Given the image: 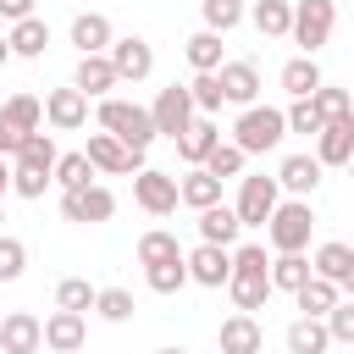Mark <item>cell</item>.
I'll return each mask as SVG.
<instances>
[{"instance_id":"12","label":"cell","mask_w":354,"mask_h":354,"mask_svg":"<svg viewBox=\"0 0 354 354\" xmlns=\"http://www.w3.org/2000/svg\"><path fill=\"white\" fill-rule=\"evenodd\" d=\"M44 348V321L33 310H11L0 321V354H39Z\"/></svg>"},{"instance_id":"39","label":"cell","mask_w":354,"mask_h":354,"mask_svg":"<svg viewBox=\"0 0 354 354\" xmlns=\"http://www.w3.org/2000/svg\"><path fill=\"white\" fill-rule=\"evenodd\" d=\"M55 183H61V194H66V188H88V183H94V166H88V155H83V149L61 155V160H55Z\"/></svg>"},{"instance_id":"14","label":"cell","mask_w":354,"mask_h":354,"mask_svg":"<svg viewBox=\"0 0 354 354\" xmlns=\"http://www.w3.org/2000/svg\"><path fill=\"white\" fill-rule=\"evenodd\" d=\"M221 100H232V105H260V66L254 61H221Z\"/></svg>"},{"instance_id":"18","label":"cell","mask_w":354,"mask_h":354,"mask_svg":"<svg viewBox=\"0 0 354 354\" xmlns=\"http://www.w3.org/2000/svg\"><path fill=\"white\" fill-rule=\"evenodd\" d=\"M72 44H77V55H105V50L116 44L111 17H105V11H83V17H72Z\"/></svg>"},{"instance_id":"37","label":"cell","mask_w":354,"mask_h":354,"mask_svg":"<svg viewBox=\"0 0 354 354\" xmlns=\"http://www.w3.org/2000/svg\"><path fill=\"white\" fill-rule=\"evenodd\" d=\"M188 100H194V111H199V116H216V111L227 105V100H221V77H216V72H194Z\"/></svg>"},{"instance_id":"28","label":"cell","mask_w":354,"mask_h":354,"mask_svg":"<svg viewBox=\"0 0 354 354\" xmlns=\"http://www.w3.org/2000/svg\"><path fill=\"white\" fill-rule=\"evenodd\" d=\"M326 77H321V66H315V55H293L288 66H282V88L293 94V100H310L315 88H321Z\"/></svg>"},{"instance_id":"48","label":"cell","mask_w":354,"mask_h":354,"mask_svg":"<svg viewBox=\"0 0 354 354\" xmlns=\"http://www.w3.org/2000/svg\"><path fill=\"white\" fill-rule=\"evenodd\" d=\"M326 332H332V343H354V299H337L326 310Z\"/></svg>"},{"instance_id":"33","label":"cell","mask_w":354,"mask_h":354,"mask_svg":"<svg viewBox=\"0 0 354 354\" xmlns=\"http://www.w3.org/2000/svg\"><path fill=\"white\" fill-rule=\"evenodd\" d=\"M293 299H299V310H304V315L326 321V310H332V304H337L343 293H337V282H326V277H310V282H304V288H299Z\"/></svg>"},{"instance_id":"54","label":"cell","mask_w":354,"mask_h":354,"mask_svg":"<svg viewBox=\"0 0 354 354\" xmlns=\"http://www.w3.org/2000/svg\"><path fill=\"white\" fill-rule=\"evenodd\" d=\"M155 354H188V348H155Z\"/></svg>"},{"instance_id":"16","label":"cell","mask_w":354,"mask_h":354,"mask_svg":"<svg viewBox=\"0 0 354 354\" xmlns=\"http://www.w3.org/2000/svg\"><path fill=\"white\" fill-rule=\"evenodd\" d=\"M315 160H321V166H348V160H354V111L337 116V122H326V127L315 133Z\"/></svg>"},{"instance_id":"43","label":"cell","mask_w":354,"mask_h":354,"mask_svg":"<svg viewBox=\"0 0 354 354\" xmlns=\"http://www.w3.org/2000/svg\"><path fill=\"white\" fill-rule=\"evenodd\" d=\"M310 105L321 111V122H337V116H348V111H354V100H348V88H332V83H321V88L310 94Z\"/></svg>"},{"instance_id":"13","label":"cell","mask_w":354,"mask_h":354,"mask_svg":"<svg viewBox=\"0 0 354 354\" xmlns=\"http://www.w3.org/2000/svg\"><path fill=\"white\" fill-rule=\"evenodd\" d=\"M83 343H88V315H77V310L44 315V348L50 354H77Z\"/></svg>"},{"instance_id":"8","label":"cell","mask_w":354,"mask_h":354,"mask_svg":"<svg viewBox=\"0 0 354 354\" xmlns=\"http://www.w3.org/2000/svg\"><path fill=\"white\" fill-rule=\"evenodd\" d=\"M183 266H188V282H199V288H227V277H232V249L194 243V249H183Z\"/></svg>"},{"instance_id":"35","label":"cell","mask_w":354,"mask_h":354,"mask_svg":"<svg viewBox=\"0 0 354 354\" xmlns=\"http://www.w3.org/2000/svg\"><path fill=\"white\" fill-rule=\"evenodd\" d=\"M183 254V243H177V232H166V227H149L144 238H138V266H160V260H177Z\"/></svg>"},{"instance_id":"49","label":"cell","mask_w":354,"mask_h":354,"mask_svg":"<svg viewBox=\"0 0 354 354\" xmlns=\"http://www.w3.org/2000/svg\"><path fill=\"white\" fill-rule=\"evenodd\" d=\"M22 138H28V133H17V127L0 116V160H6V155H17V149H22Z\"/></svg>"},{"instance_id":"3","label":"cell","mask_w":354,"mask_h":354,"mask_svg":"<svg viewBox=\"0 0 354 354\" xmlns=\"http://www.w3.org/2000/svg\"><path fill=\"white\" fill-rule=\"evenodd\" d=\"M282 133H288V116H282L277 105H249V111L232 122V144H238L243 155H266V149H277Z\"/></svg>"},{"instance_id":"52","label":"cell","mask_w":354,"mask_h":354,"mask_svg":"<svg viewBox=\"0 0 354 354\" xmlns=\"http://www.w3.org/2000/svg\"><path fill=\"white\" fill-rule=\"evenodd\" d=\"M6 194H11V166L0 160V199H6Z\"/></svg>"},{"instance_id":"19","label":"cell","mask_w":354,"mask_h":354,"mask_svg":"<svg viewBox=\"0 0 354 354\" xmlns=\"http://www.w3.org/2000/svg\"><path fill=\"white\" fill-rule=\"evenodd\" d=\"M116 83H122V77H116L111 55H77V72H72V88H77V94L100 100V94H111Z\"/></svg>"},{"instance_id":"21","label":"cell","mask_w":354,"mask_h":354,"mask_svg":"<svg viewBox=\"0 0 354 354\" xmlns=\"http://www.w3.org/2000/svg\"><path fill=\"white\" fill-rule=\"evenodd\" d=\"M321 171H326V166H321L315 155H288V160L277 166V188H288L293 199H304V194L321 188Z\"/></svg>"},{"instance_id":"23","label":"cell","mask_w":354,"mask_h":354,"mask_svg":"<svg viewBox=\"0 0 354 354\" xmlns=\"http://www.w3.org/2000/svg\"><path fill=\"white\" fill-rule=\"evenodd\" d=\"M6 44H11V55H28V61H39V55L50 50V22H44V17H22V22H11Z\"/></svg>"},{"instance_id":"56","label":"cell","mask_w":354,"mask_h":354,"mask_svg":"<svg viewBox=\"0 0 354 354\" xmlns=\"http://www.w3.org/2000/svg\"><path fill=\"white\" fill-rule=\"evenodd\" d=\"M0 221H6V210H0Z\"/></svg>"},{"instance_id":"46","label":"cell","mask_w":354,"mask_h":354,"mask_svg":"<svg viewBox=\"0 0 354 354\" xmlns=\"http://www.w3.org/2000/svg\"><path fill=\"white\" fill-rule=\"evenodd\" d=\"M55 177L50 171H28V166H11V194H22V199H44V188H50Z\"/></svg>"},{"instance_id":"38","label":"cell","mask_w":354,"mask_h":354,"mask_svg":"<svg viewBox=\"0 0 354 354\" xmlns=\"http://www.w3.org/2000/svg\"><path fill=\"white\" fill-rule=\"evenodd\" d=\"M243 160H249V155H243L238 144H216V149L205 155V171H210L216 183H227V177H243Z\"/></svg>"},{"instance_id":"17","label":"cell","mask_w":354,"mask_h":354,"mask_svg":"<svg viewBox=\"0 0 354 354\" xmlns=\"http://www.w3.org/2000/svg\"><path fill=\"white\" fill-rule=\"evenodd\" d=\"M216 348H221V354H260V348H266V332H260V321H254V315H243V310H238V315H227V321H221Z\"/></svg>"},{"instance_id":"5","label":"cell","mask_w":354,"mask_h":354,"mask_svg":"<svg viewBox=\"0 0 354 354\" xmlns=\"http://www.w3.org/2000/svg\"><path fill=\"white\" fill-rule=\"evenodd\" d=\"M277 205H282V188H277V177H243V183H238V199H232V210H238V221H243V227H266Z\"/></svg>"},{"instance_id":"51","label":"cell","mask_w":354,"mask_h":354,"mask_svg":"<svg viewBox=\"0 0 354 354\" xmlns=\"http://www.w3.org/2000/svg\"><path fill=\"white\" fill-rule=\"evenodd\" d=\"M337 293H343V299H354V266H348V277L337 282Z\"/></svg>"},{"instance_id":"40","label":"cell","mask_w":354,"mask_h":354,"mask_svg":"<svg viewBox=\"0 0 354 354\" xmlns=\"http://www.w3.org/2000/svg\"><path fill=\"white\" fill-rule=\"evenodd\" d=\"M144 282H149V293H177V288L188 282L183 254H177V260H160V266H144Z\"/></svg>"},{"instance_id":"10","label":"cell","mask_w":354,"mask_h":354,"mask_svg":"<svg viewBox=\"0 0 354 354\" xmlns=\"http://www.w3.org/2000/svg\"><path fill=\"white\" fill-rule=\"evenodd\" d=\"M105 55H111V66H116V77H122V83H144V77L155 72V50H149V39H138V33L116 39Z\"/></svg>"},{"instance_id":"53","label":"cell","mask_w":354,"mask_h":354,"mask_svg":"<svg viewBox=\"0 0 354 354\" xmlns=\"http://www.w3.org/2000/svg\"><path fill=\"white\" fill-rule=\"evenodd\" d=\"M6 61H11V44H6V33H0V66H6Z\"/></svg>"},{"instance_id":"44","label":"cell","mask_w":354,"mask_h":354,"mask_svg":"<svg viewBox=\"0 0 354 354\" xmlns=\"http://www.w3.org/2000/svg\"><path fill=\"white\" fill-rule=\"evenodd\" d=\"M22 271H28V243L11 238V232H0V282H17Z\"/></svg>"},{"instance_id":"41","label":"cell","mask_w":354,"mask_h":354,"mask_svg":"<svg viewBox=\"0 0 354 354\" xmlns=\"http://www.w3.org/2000/svg\"><path fill=\"white\" fill-rule=\"evenodd\" d=\"M94 293H100V288H88L83 277H61V282H55V310H77V315H83V310H94Z\"/></svg>"},{"instance_id":"47","label":"cell","mask_w":354,"mask_h":354,"mask_svg":"<svg viewBox=\"0 0 354 354\" xmlns=\"http://www.w3.org/2000/svg\"><path fill=\"white\" fill-rule=\"evenodd\" d=\"M232 271L271 277V254H266V243H243V249H232Z\"/></svg>"},{"instance_id":"42","label":"cell","mask_w":354,"mask_h":354,"mask_svg":"<svg viewBox=\"0 0 354 354\" xmlns=\"http://www.w3.org/2000/svg\"><path fill=\"white\" fill-rule=\"evenodd\" d=\"M94 310H100V321H116V326H122V321H133L138 304H133L127 288H100V293H94Z\"/></svg>"},{"instance_id":"31","label":"cell","mask_w":354,"mask_h":354,"mask_svg":"<svg viewBox=\"0 0 354 354\" xmlns=\"http://www.w3.org/2000/svg\"><path fill=\"white\" fill-rule=\"evenodd\" d=\"M55 160H61V149H55L50 133H28L22 149H17V166H28V171H50L55 177Z\"/></svg>"},{"instance_id":"24","label":"cell","mask_w":354,"mask_h":354,"mask_svg":"<svg viewBox=\"0 0 354 354\" xmlns=\"http://www.w3.org/2000/svg\"><path fill=\"white\" fill-rule=\"evenodd\" d=\"M177 199L188 210H210V205H221V183L205 166H188V177H177Z\"/></svg>"},{"instance_id":"20","label":"cell","mask_w":354,"mask_h":354,"mask_svg":"<svg viewBox=\"0 0 354 354\" xmlns=\"http://www.w3.org/2000/svg\"><path fill=\"white\" fill-rule=\"evenodd\" d=\"M221 144V127L210 122V116H194L183 133H177V155H183V166H205V155Z\"/></svg>"},{"instance_id":"1","label":"cell","mask_w":354,"mask_h":354,"mask_svg":"<svg viewBox=\"0 0 354 354\" xmlns=\"http://www.w3.org/2000/svg\"><path fill=\"white\" fill-rule=\"evenodd\" d=\"M100 133L122 138L127 149H149L155 144V116H149V105H133V100H100Z\"/></svg>"},{"instance_id":"30","label":"cell","mask_w":354,"mask_h":354,"mask_svg":"<svg viewBox=\"0 0 354 354\" xmlns=\"http://www.w3.org/2000/svg\"><path fill=\"white\" fill-rule=\"evenodd\" d=\"M183 55H188L194 72H221V61H227V55H221V33H210V28H199V33L183 44Z\"/></svg>"},{"instance_id":"4","label":"cell","mask_w":354,"mask_h":354,"mask_svg":"<svg viewBox=\"0 0 354 354\" xmlns=\"http://www.w3.org/2000/svg\"><path fill=\"white\" fill-rule=\"evenodd\" d=\"M332 28H337V6H332V0H293V28H288V39H293L304 55H315V50L332 39Z\"/></svg>"},{"instance_id":"25","label":"cell","mask_w":354,"mask_h":354,"mask_svg":"<svg viewBox=\"0 0 354 354\" xmlns=\"http://www.w3.org/2000/svg\"><path fill=\"white\" fill-rule=\"evenodd\" d=\"M249 22H254L266 39H288V28H293V0H249Z\"/></svg>"},{"instance_id":"2","label":"cell","mask_w":354,"mask_h":354,"mask_svg":"<svg viewBox=\"0 0 354 354\" xmlns=\"http://www.w3.org/2000/svg\"><path fill=\"white\" fill-rule=\"evenodd\" d=\"M310 232H315L310 199H282V205L271 210V221H266V238H271L277 254H304V249H310Z\"/></svg>"},{"instance_id":"29","label":"cell","mask_w":354,"mask_h":354,"mask_svg":"<svg viewBox=\"0 0 354 354\" xmlns=\"http://www.w3.org/2000/svg\"><path fill=\"white\" fill-rule=\"evenodd\" d=\"M310 277H315V266L304 254H277L271 260V293H299Z\"/></svg>"},{"instance_id":"27","label":"cell","mask_w":354,"mask_h":354,"mask_svg":"<svg viewBox=\"0 0 354 354\" xmlns=\"http://www.w3.org/2000/svg\"><path fill=\"white\" fill-rule=\"evenodd\" d=\"M332 348V332H326V321H315V315H299L293 326H288V354H326Z\"/></svg>"},{"instance_id":"11","label":"cell","mask_w":354,"mask_h":354,"mask_svg":"<svg viewBox=\"0 0 354 354\" xmlns=\"http://www.w3.org/2000/svg\"><path fill=\"white\" fill-rule=\"evenodd\" d=\"M133 199H138V210H149V216H171L183 199H177V177H166V171H138L133 177Z\"/></svg>"},{"instance_id":"15","label":"cell","mask_w":354,"mask_h":354,"mask_svg":"<svg viewBox=\"0 0 354 354\" xmlns=\"http://www.w3.org/2000/svg\"><path fill=\"white\" fill-rule=\"evenodd\" d=\"M44 122H50L55 133H77V127L88 122V94H77V88H50V94H44Z\"/></svg>"},{"instance_id":"36","label":"cell","mask_w":354,"mask_h":354,"mask_svg":"<svg viewBox=\"0 0 354 354\" xmlns=\"http://www.w3.org/2000/svg\"><path fill=\"white\" fill-rule=\"evenodd\" d=\"M199 11H205V28L210 33H232L249 17V0H199Z\"/></svg>"},{"instance_id":"26","label":"cell","mask_w":354,"mask_h":354,"mask_svg":"<svg viewBox=\"0 0 354 354\" xmlns=\"http://www.w3.org/2000/svg\"><path fill=\"white\" fill-rule=\"evenodd\" d=\"M227 293H232V304H238L243 315H254V310H266V299H271V277L232 271V277H227Z\"/></svg>"},{"instance_id":"9","label":"cell","mask_w":354,"mask_h":354,"mask_svg":"<svg viewBox=\"0 0 354 354\" xmlns=\"http://www.w3.org/2000/svg\"><path fill=\"white\" fill-rule=\"evenodd\" d=\"M61 216H66V221H111V216H116V194L100 188V183L66 188V194H61Z\"/></svg>"},{"instance_id":"55","label":"cell","mask_w":354,"mask_h":354,"mask_svg":"<svg viewBox=\"0 0 354 354\" xmlns=\"http://www.w3.org/2000/svg\"><path fill=\"white\" fill-rule=\"evenodd\" d=\"M348 171H354V160H348Z\"/></svg>"},{"instance_id":"6","label":"cell","mask_w":354,"mask_h":354,"mask_svg":"<svg viewBox=\"0 0 354 354\" xmlns=\"http://www.w3.org/2000/svg\"><path fill=\"white\" fill-rule=\"evenodd\" d=\"M83 155H88L94 171H111V177H122V171L138 177V171H144V149H127V144L111 138V133H88V149H83Z\"/></svg>"},{"instance_id":"50","label":"cell","mask_w":354,"mask_h":354,"mask_svg":"<svg viewBox=\"0 0 354 354\" xmlns=\"http://www.w3.org/2000/svg\"><path fill=\"white\" fill-rule=\"evenodd\" d=\"M33 17V0H0V22H22Z\"/></svg>"},{"instance_id":"22","label":"cell","mask_w":354,"mask_h":354,"mask_svg":"<svg viewBox=\"0 0 354 354\" xmlns=\"http://www.w3.org/2000/svg\"><path fill=\"white\" fill-rule=\"evenodd\" d=\"M238 232H243V221H238V210H232V205H210V210H199V243L232 249V243H238Z\"/></svg>"},{"instance_id":"45","label":"cell","mask_w":354,"mask_h":354,"mask_svg":"<svg viewBox=\"0 0 354 354\" xmlns=\"http://www.w3.org/2000/svg\"><path fill=\"white\" fill-rule=\"evenodd\" d=\"M282 116H288V133H304V138H315V133L326 127V122H321V111H315L310 100H293Z\"/></svg>"},{"instance_id":"34","label":"cell","mask_w":354,"mask_h":354,"mask_svg":"<svg viewBox=\"0 0 354 354\" xmlns=\"http://www.w3.org/2000/svg\"><path fill=\"white\" fill-rule=\"evenodd\" d=\"M310 266H315V277H326V282H343V277H348V266H354V249L332 238V243H321V249L310 254Z\"/></svg>"},{"instance_id":"32","label":"cell","mask_w":354,"mask_h":354,"mask_svg":"<svg viewBox=\"0 0 354 354\" xmlns=\"http://www.w3.org/2000/svg\"><path fill=\"white\" fill-rule=\"evenodd\" d=\"M0 116H6L17 133H39V127H44V100H33V94H11V100L0 105Z\"/></svg>"},{"instance_id":"7","label":"cell","mask_w":354,"mask_h":354,"mask_svg":"<svg viewBox=\"0 0 354 354\" xmlns=\"http://www.w3.org/2000/svg\"><path fill=\"white\" fill-rule=\"evenodd\" d=\"M149 116H155V138L166 133V138H177L199 111H194V100H188V83H171V88H160L155 94V105H149Z\"/></svg>"}]
</instances>
